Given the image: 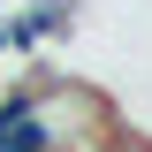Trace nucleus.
<instances>
[{"label":"nucleus","mask_w":152,"mask_h":152,"mask_svg":"<svg viewBox=\"0 0 152 152\" xmlns=\"http://www.w3.org/2000/svg\"><path fill=\"white\" fill-rule=\"evenodd\" d=\"M31 99H38V69L0 91V152H53V137H46V122H38Z\"/></svg>","instance_id":"f257e3e1"}]
</instances>
